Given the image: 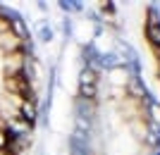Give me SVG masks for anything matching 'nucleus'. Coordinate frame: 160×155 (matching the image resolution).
Wrapping results in <instances>:
<instances>
[{"label": "nucleus", "instance_id": "2", "mask_svg": "<svg viewBox=\"0 0 160 155\" xmlns=\"http://www.w3.org/2000/svg\"><path fill=\"white\" fill-rule=\"evenodd\" d=\"M151 19H148V24H143V34H146V41L151 48H160V19L158 14L151 12L148 14Z\"/></svg>", "mask_w": 160, "mask_h": 155}, {"label": "nucleus", "instance_id": "1", "mask_svg": "<svg viewBox=\"0 0 160 155\" xmlns=\"http://www.w3.org/2000/svg\"><path fill=\"white\" fill-rule=\"evenodd\" d=\"M29 74V50H14L2 55V76Z\"/></svg>", "mask_w": 160, "mask_h": 155}]
</instances>
